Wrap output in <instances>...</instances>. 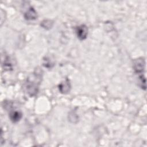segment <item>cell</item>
Here are the masks:
<instances>
[{
    "label": "cell",
    "mask_w": 147,
    "mask_h": 147,
    "mask_svg": "<svg viewBox=\"0 0 147 147\" xmlns=\"http://www.w3.org/2000/svg\"><path fill=\"white\" fill-rule=\"evenodd\" d=\"M22 118V114L18 111H13L10 114V118L13 122H17Z\"/></svg>",
    "instance_id": "277c9868"
},
{
    "label": "cell",
    "mask_w": 147,
    "mask_h": 147,
    "mask_svg": "<svg viewBox=\"0 0 147 147\" xmlns=\"http://www.w3.org/2000/svg\"><path fill=\"white\" fill-rule=\"evenodd\" d=\"M69 83L68 81H65L64 83H62L59 86V90L63 93L67 92L69 91Z\"/></svg>",
    "instance_id": "5b68a950"
},
{
    "label": "cell",
    "mask_w": 147,
    "mask_h": 147,
    "mask_svg": "<svg viewBox=\"0 0 147 147\" xmlns=\"http://www.w3.org/2000/svg\"><path fill=\"white\" fill-rule=\"evenodd\" d=\"M144 60L142 58L136 60L134 63V68L135 71L138 74L142 72L144 69Z\"/></svg>",
    "instance_id": "7a4b0ae2"
},
{
    "label": "cell",
    "mask_w": 147,
    "mask_h": 147,
    "mask_svg": "<svg viewBox=\"0 0 147 147\" xmlns=\"http://www.w3.org/2000/svg\"><path fill=\"white\" fill-rule=\"evenodd\" d=\"M52 23L51 21H49V20H45L44 21L42 24H41V26L42 27H44L45 29H48V28H51L52 26Z\"/></svg>",
    "instance_id": "8992f818"
},
{
    "label": "cell",
    "mask_w": 147,
    "mask_h": 147,
    "mask_svg": "<svg viewBox=\"0 0 147 147\" xmlns=\"http://www.w3.org/2000/svg\"><path fill=\"white\" fill-rule=\"evenodd\" d=\"M76 33L78 37L80 40H83L87 37L88 28L85 25H81L76 28Z\"/></svg>",
    "instance_id": "6da1fadb"
},
{
    "label": "cell",
    "mask_w": 147,
    "mask_h": 147,
    "mask_svg": "<svg viewBox=\"0 0 147 147\" xmlns=\"http://www.w3.org/2000/svg\"><path fill=\"white\" fill-rule=\"evenodd\" d=\"M24 17L26 20H35L37 16V13L33 7H30L24 14Z\"/></svg>",
    "instance_id": "3957f363"
}]
</instances>
